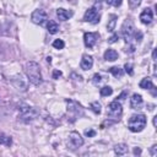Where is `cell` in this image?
<instances>
[{
  "label": "cell",
  "instance_id": "e575fe53",
  "mask_svg": "<svg viewBox=\"0 0 157 157\" xmlns=\"http://www.w3.org/2000/svg\"><path fill=\"white\" fill-rule=\"evenodd\" d=\"M134 155H136V156L141 155V148H139V147H135V148H134Z\"/></svg>",
  "mask_w": 157,
  "mask_h": 157
},
{
  "label": "cell",
  "instance_id": "83f0119b",
  "mask_svg": "<svg viewBox=\"0 0 157 157\" xmlns=\"http://www.w3.org/2000/svg\"><path fill=\"white\" fill-rule=\"evenodd\" d=\"M101 80H102V77H101V75H99V74H94V75H93V77H92V81H93V83H94V85L99 83V82H101Z\"/></svg>",
  "mask_w": 157,
  "mask_h": 157
},
{
  "label": "cell",
  "instance_id": "603a6c76",
  "mask_svg": "<svg viewBox=\"0 0 157 157\" xmlns=\"http://www.w3.org/2000/svg\"><path fill=\"white\" fill-rule=\"evenodd\" d=\"M0 144L5 145V146H11L12 139L10 136H6V135H0Z\"/></svg>",
  "mask_w": 157,
  "mask_h": 157
},
{
  "label": "cell",
  "instance_id": "484cf974",
  "mask_svg": "<svg viewBox=\"0 0 157 157\" xmlns=\"http://www.w3.org/2000/svg\"><path fill=\"white\" fill-rule=\"evenodd\" d=\"M141 4V0H129V6L130 9H136Z\"/></svg>",
  "mask_w": 157,
  "mask_h": 157
},
{
  "label": "cell",
  "instance_id": "277c9868",
  "mask_svg": "<svg viewBox=\"0 0 157 157\" xmlns=\"http://www.w3.org/2000/svg\"><path fill=\"white\" fill-rule=\"evenodd\" d=\"M98 9H99V5H97V4L93 5L92 7H90V9L85 12L83 21H86V22H92V23H97V22H99Z\"/></svg>",
  "mask_w": 157,
  "mask_h": 157
},
{
  "label": "cell",
  "instance_id": "ffe728a7",
  "mask_svg": "<svg viewBox=\"0 0 157 157\" xmlns=\"http://www.w3.org/2000/svg\"><path fill=\"white\" fill-rule=\"evenodd\" d=\"M47 28H48V32H49L50 34H55V33L59 31V26H58V23H56L55 21H53V20H50V21L48 22Z\"/></svg>",
  "mask_w": 157,
  "mask_h": 157
},
{
  "label": "cell",
  "instance_id": "3957f363",
  "mask_svg": "<svg viewBox=\"0 0 157 157\" xmlns=\"http://www.w3.org/2000/svg\"><path fill=\"white\" fill-rule=\"evenodd\" d=\"M121 112H123V108H121V104L118 101H114V102L108 104V108H107L108 119H113V121L119 120V117L121 115Z\"/></svg>",
  "mask_w": 157,
  "mask_h": 157
},
{
  "label": "cell",
  "instance_id": "7402d4cb",
  "mask_svg": "<svg viewBox=\"0 0 157 157\" xmlns=\"http://www.w3.org/2000/svg\"><path fill=\"white\" fill-rule=\"evenodd\" d=\"M99 93H101V96H103V97H108V96H110V94L113 93V88L109 87V86H104V87L101 88Z\"/></svg>",
  "mask_w": 157,
  "mask_h": 157
},
{
  "label": "cell",
  "instance_id": "9c48e42d",
  "mask_svg": "<svg viewBox=\"0 0 157 157\" xmlns=\"http://www.w3.org/2000/svg\"><path fill=\"white\" fill-rule=\"evenodd\" d=\"M135 28H134V25H132V22L130 21V20H128V21H125L124 22V25H123V27H121V33H123V36H124V39L126 40V42H129L130 39H131V37H132V34H134V31Z\"/></svg>",
  "mask_w": 157,
  "mask_h": 157
},
{
  "label": "cell",
  "instance_id": "4316f807",
  "mask_svg": "<svg viewBox=\"0 0 157 157\" xmlns=\"http://www.w3.org/2000/svg\"><path fill=\"white\" fill-rule=\"evenodd\" d=\"M124 69H125V71H126L129 75H132V74H134V70H132V65H131V64H125V65H124Z\"/></svg>",
  "mask_w": 157,
  "mask_h": 157
},
{
  "label": "cell",
  "instance_id": "ba28073f",
  "mask_svg": "<svg viewBox=\"0 0 157 157\" xmlns=\"http://www.w3.org/2000/svg\"><path fill=\"white\" fill-rule=\"evenodd\" d=\"M69 144H70L71 148L81 147L83 145V139L81 137V135L77 131H71L69 134Z\"/></svg>",
  "mask_w": 157,
  "mask_h": 157
},
{
  "label": "cell",
  "instance_id": "8fae6325",
  "mask_svg": "<svg viewBox=\"0 0 157 157\" xmlns=\"http://www.w3.org/2000/svg\"><path fill=\"white\" fill-rule=\"evenodd\" d=\"M11 81H12L13 86H15L17 90H20V91H26V90H27V81L22 77V75H16V76H13Z\"/></svg>",
  "mask_w": 157,
  "mask_h": 157
},
{
  "label": "cell",
  "instance_id": "f35d334b",
  "mask_svg": "<svg viewBox=\"0 0 157 157\" xmlns=\"http://www.w3.org/2000/svg\"><path fill=\"white\" fill-rule=\"evenodd\" d=\"M47 61H48V63H50V61H52V58H50V56H48V58H47Z\"/></svg>",
  "mask_w": 157,
  "mask_h": 157
},
{
  "label": "cell",
  "instance_id": "d4e9b609",
  "mask_svg": "<svg viewBox=\"0 0 157 157\" xmlns=\"http://www.w3.org/2000/svg\"><path fill=\"white\" fill-rule=\"evenodd\" d=\"M64 45H65V43H64L61 39H55V40L53 42V47H54L55 49H63Z\"/></svg>",
  "mask_w": 157,
  "mask_h": 157
},
{
  "label": "cell",
  "instance_id": "7a4b0ae2",
  "mask_svg": "<svg viewBox=\"0 0 157 157\" xmlns=\"http://www.w3.org/2000/svg\"><path fill=\"white\" fill-rule=\"evenodd\" d=\"M146 126V117L144 114H134L128 121V128L132 132H140Z\"/></svg>",
  "mask_w": 157,
  "mask_h": 157
},
{
  "label": "cell",
  "instance_id": "d590c367",
  "mask_svg": "<svg viewBox=\"0 0 157 157\" xmlns=\"http://www.w3.org/2000/svg\"><path fill=\"white\" fill-rule=\"evenodd\" d=\"M125 96H126V91H124V92H123V93H121V94H120V96H119V97H118V98H119V99H121V101H123V99H124V97H125Z\"/></svg>",
  "mask_w": 157,
  "mask_h": 157
},
{
  "label": "cell",
  "instance_id": "9a60e30c",
  "mask_svg": "<svg viewBox=\"0 0 157 157\" xmlns=\"http://www.w3.org/2000/svg\"><path fill=\"white\" fill-rule=\"evenodd\" d=\"M56 15H58L59 20H61V21H66V20H69L70 17H72L74 12H72L71 10H65V9H58V10H56Z\"/></svg>",
  "mask_w": 157,
  "mask_h": 157
},
{
  "label": "cell",
  "instance_id": "836d02e7",
  "mask_svg": "<svg viewBox=\"0 0 157 157\" xmlns=\"http://www.w3.org/2000/svg\"><path fill=\"white\" fill-rule=\"evenodd\" d=\"M135 38H136V40H141L142 33H141V32H136V33H135Z\"/></svg>",
  "mask_w": 157,
  "mask_h": 157
},
{
  "label": "cell",
  "instance_id": "e0dca14e",
  "mask_svg": "<svg viewBox=\"0 0 157 157\" xmlns=\"http://www.w3.org/2000/svg\"><path fill=\"white\" fill-rule=\"evenodd\" d=\"M139 86H140L141 88H144V90H151V88H153V83H152L151 78H148V77L142 78V80L140 81Z\"/></svg>",
  "mask_w": 157,
  "mask_h": 157
},
{
  "label": "cell",
  "instance_id": "2e32d148",
  "mask_svg": "<svg viewBox=\"0 0 157 157\" xmlns=\"http://www.w3.org/2000/svg\"><path fill=\"white\" fill-rule=\"evenodd\" d=\"M104 59L107 61H114L118 59V53L114 49H107L104 53Z\"/></svg>",
  "mask_w": 157,
  "mask_h": 157
},
{
  "label": "cell",
  "instance_id": "8992f818",
  "mask_svg": "<svg viewBox=\"0 0 157 157\" xmlns=\"http://www.w3.org/2000/svg\"><path fill=\"white\" fill-rule=\"evenodd\" d=\"M66 103H67V113L72 114V119L82 115V107L78 103L71 99H66Z\"/></svg>",
  "mask_w": 157,
  "mask_h": 157
},
{
  "label": "cell",
  "instance_id": "74e56055",
  "mask_svg": "<svg viewBox=\"0 0 157 157\" xmlns=\"http://www.w3.org/2000/svg\"><path fill=\"white\" fill-rule=\"evenodd\" d=\"M152 56H153V60L156 59V50H153V54H152Z\"/></svg>",
  "mask_w": 157,
  "mask_h": 157
},
{
  "label": "cell",
  "instance_id": "4dcf8cb0",
  "mask_svg": "<svg viewBox=\"0 0 157 157\" xmlns=\"http://www.w3.org/2000/svg\"><path fill=\"white\" fill-rule=\"evenodd\" d=\"M61 75H63V74H61V71H60V70H54V71H53V78H55V80H56V78H59Z\"/></svg>",
  "mask_w": 157,
  "mask_h": 157
},
{
  "label": "cell",
  "instance_id": "52a82bcc",
  "mask_svg": "<svg viewBox=\"0 0 157 157\" xmlns=\"http://www.w3.org/2000/svg\"><path fill=\"white\" fill-rule=\"evenodd\" d=\"M47 18H48V15H47V12H45L44 10H42V9L34 10V11L32 12V15H31V20H32V22L36 23V25H43V23L47 21Z\"/></svg>",
  "mask_w": 157,
  "mask_h": 157
},
{
  "label": "cell",
  "instance_id": "d6a6232c",
  "mask_svg": "<svg viewBox=\"0 0 157 157\" xmlns=\"http://www.w3.org/2000/svg\"><path fill=\"white\" fill-rule=\"evenodd\" d=\"M151 155L152 156H156L157 155V145H153L152 148H151Z\"/></svg>",
  "mask_w": 157,
  "mask_h": 157
},
{
  "label": "cell",
  "instance_id": "4fadbf2b",
  "mask_svg": "<svg viewBox=\"0 0 157 157\" xmlns=\"http://www.w3.org/2000/svg\"><path fill=\"white\" fill-rule=\"evenodd\" d=\"M80 65H81V69L82 70H90L93 66V58L91 55L85 54L82 56V59H81V64Z\"/></svg>",
  "mask_w": 157,
  "mask_h": 157
},
{
  "label": "cell",
  "instance_id": "7c38bea8",
  "mask_svg": "<svg viewBox=\"0 0 157 157\" xmlns=\"http://www.w3.org/2000/svg\"><path fill=\"white\" fill-rule=\"evenodd\" d=\"M140 20H141V22L145 23V25L151 23L152 20H153V12H152V10H151L150 7L144 9L142 12H141V15H140Z\"/></svg>",
  "mask_w": 157,
  "mask_h": 157
},
{
  "label": "cell",
  "instance_id": "44dd1931",
  "mask_svg": "<svg viewBox=\"0 0 157 157\" xmlns=\"http://www.w3.org/2000/svg\"><path fill=\"white\" fill-rule=\"evenodd\" d=\"M109 72L113 74V76H115V77H121L123 74H124V70L119 66H113V67L109 69Z\"/></svg>",
  "mask_w": 157,
  "mask_h": 157
},
{
  "label": "cell",
  "instance_id": "8d00e7d4",
  "mask_svg": "<svg viewBox=\"0 0 157 157\" xmlns=\"http://www.w3.org/2000/svg\"><path fill=\"white\" fill-rule=\"evenodd\" d=\"M156 124H157V120H156V117L153 118V126H156Z\"/></svg>",
  "mask_w": 157,
  "mask_h": 157
},
{
  "label": "cell",
  "instance_id": "ab89813d",
  "mask_svg": "<svg viewBox=\"0 0 157 157\" xmlns=\"http://www.w3.org/2000/svg\"><path fill=\"white\" fill-rule=\"evenodd\" d=\"M103 1H105V2H108V4H110V2H112V0H103Z\"/></svg>",
  "mask_w": 157,
  "mask_h": 157
},
{
  "label": "cell",
  "instance_id": "5bb4252c",
  "mask_svg": "<svg viewBox=\"0 0 157 157\" xmlns=\"http://www.w3.org/2000/svg\"><path fill=\"white\" fill-rule=\"evenodd\" d=\"M141 105H142V97L140 94H137V93H134L131 96V98H130V107L132 109H137Z\"/></svg>",
  "mask_w": 157,
  "mask_h": 157
},
{
  "label": "cell",
  "instance_id": "f546056e",
  "mask_svg": "<svg viewBox=\"0 0 157 157\" xmlns=\"http://www.w3.org/2000/svg\"><path fill=\"white\" fill-rule=\"evenodd\" d=\"M85 135L88 136V137H92V136L96 135V131H94L93 129H90V130H86V131H85Z\"/></svg>",
  "mask_w": 157,
  "mask_h": 157
},
{
  "label": "cell",
  "instance_id": "30bf717a",
  "mask_svg": "<svg viewBox=\"0 0 157 157\" xmlns=\"http://www.w3.org/2000/svg\"><path fill=\"white\" fill-rule=\"evenodd\" d=\"M99 34L97 32H86L83 34V42H85V45L87 48H93L97 39H98Z\"/></svg>",
  "mask_w": 157,
  "mask_h": 157
},
{
  "label": "cell",
  "instance_id": "5b68a950",
  "mask_svg": "<svg viewBox=\"0 0 157 157\" xmlns=\"http://www.w3.org/2000/svg\"><path fill=\"white\" fill-rule=\"evenodd\" d=\"M20 112H21V119L23 121H31L33 120L36 117H37V110L32 107H28V105H23L22 108H20Z\"/></svg>",
  "mask_w": 157,
  "mask_h": 157
},
{
  "label": "cell",
  "instance_id": "ac0fdd59",
  "mask_svg": "<svg viewBox=\"0 0 157 157\" xmlns=\"http://www.w3.org/2000/svg\"><path fill=\"white\" fill-rule=\"evenodd\" d=\"M114 151H115V153L118 156H123V155H125L128 152V146L125 144H118V145H115Z\"/></svg>",
  "mask_w": 157,
  "mask_h": 157
},
{
  "label": "cell",
  "instance_id": "f1b7e54d",
  "mask_svg": "<svg viewBox=\"0 0 157 157\" xmlns=\"http://www.w3.org/2000/svg\"><path fill=\"white\" fill-rule=\"evenodd\" d=\"M117 39H118V33H114L110 38H108V43H110V44H112V43H115Z\"/></svg>",
  "mask_w": 157,
  "mask_h": 157
},
{
  "label": "cell",
  "instance_id": "cb8c5ba5",
  "mask_svg": "<svg viewBox=\"0 0 157 157\" xmlns=\"http://www.w3.org/2000/svg\"><path fill=\"white\" fill-rule=\"evenodd\" d=\"M90 107H91V109H92L93 113H96V114H99L101 113V104L98 102H92Z\"/></svg>",
  "mask_w": 157,
  "mask_h": 157
},
{
  "label": "cell",
  "instance_id": "d6986e66",
  "mask_svg": "<svg viewBox=\"0 0 157 157\" xmlns=\"http://www.w3.org/2000/svg\"><path fill=\"white\" fill-rule=\"evenodd\" d=\"M117 20H118V16L117 15H110V18H109V22L107 25V29L109 32H113L115 29V25H117Z\"/></svg>",
  "mask_w": 157,
  "mask_h": 157
},
{
  "label": "cell",
  "instance_id": "6da1fadb",
  "mask_svg": "<svg viewBox=\"0 0 157 157\" xmlns=\"http://www.w3.org/2000/svg\"><path fill=\"white\" fill-rule=\"evenodd\" d=\"M26 74H27V77H28L31 83H33L36 86L42 83L40 69H39V65L36 61H29V63L26 64Z\"/></svg>",
  "mask_w": 157,
  "mask_h": 157
},
{
  "label": "cell",
  "instance_id": "1f68e13d",
  "mask_svg": "<svg viewBox=\"0 0 157 157\" xmlns=\"http://www.w3.org/2000/svg\"><path fill=\"white\" fill-rule=\"evenodd\" d=\"M121 2H123V0H112L110 4H113V6H115V7H119L121 5Z\"/></svg>",
  "mask_w": 157,
  "mask_h": 157
}]
</instances>
